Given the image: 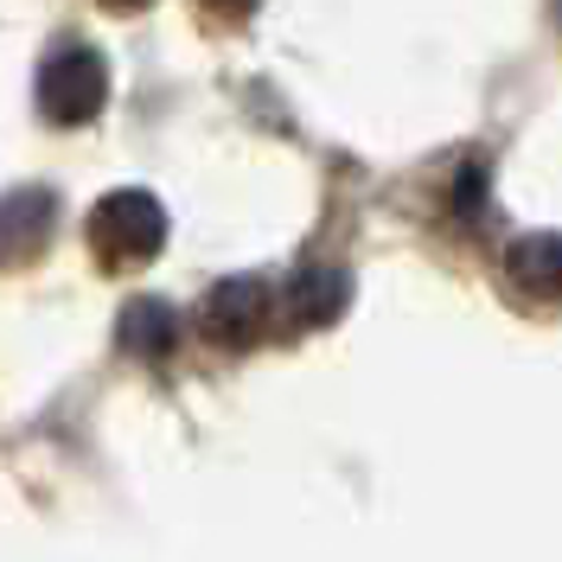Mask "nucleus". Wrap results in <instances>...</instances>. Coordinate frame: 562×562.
I'll return each mask as SVG.
<instances>
[{
	"label": "nucleus",
	"instance_id": "6",
	"mask_svg": "<svg viewBox=\"0 0 562 562\" xmlns=\"http://www.w3.org/2000/svg\"><path fill=\"white\" fill-rule=\"evenodd\" d=\"M231 7H249V0H231Z\"/></svg>",
	"mask_w": 562,
	"mask_h": 562
},
{
	"label": "nucleus",
	"instance_id": "5",
	"mask_svg": "<svg viewBox=\"0 0 562 562\" xmlns=\"http://www.w3.org/2000/svg\"><path fill=\"white\" fill-rule=\"evenodd\" d=\"M109 7H135V0H109Z\"/></svg>",
	"mask_w": 562,
	"mask_h": 562
},
{
	"label": "nucleus",
	"instance_id": "1",
	"mask_svg": "<svg viewBox=\"0 0 562 562\" xmlns=\"http://www.w3.org/2000/svg\"><path fill=\"white\" fill-rule=\"evenodd\" d=\"M160 231H167V224H160V205L140 199V192H115V199L90 217V244H97V256H103L109 269H128L140 256H154Z\"/></svg>",
	"mask_w": 562,
	"mask_h": 562
},
{
	"label": "nucleus",
	"instance_id": "4",
	"mask_svg": "<svg viewBox=\"0 0 562 562\" xmlns=\"http://www.w3.org/2000/svg\"><path fill=\"white\" fill-rule=\"evenodd\" d=\"M45 231H52V205L45 199L26 192L20 205H0V256H26Z\"/></svg>",
	"mask_w": 562,
	"mask_h": 562
},
{
	"label": "nucleus",
	"instance_id": "3",
	"mask_svg": "<svg viewBox=\"0 0 562 562\" xmlns=\"http://www.w3.org/2000/svg\"><path fill=\"white\" fill-rule=\"evenodd\" d=\"M512 281L537 301L562 294V244H518L512 249Z\"/></svg>",
	"mask_w": 562,
	"mask_h": 562
},
{
	"label": "nucleus",
	"instance_id": "2",
	"mask_svg": "<svg viewBox=\"0 0 562 562\" xmlns=\"http://www.w3.org/2000/svg\"><path fill=\"white\" fill-rule=\"evenodd\" d=\"M38 103H45L52 122H83V115H97V103H103V65H97V52L65 45L52 65L38 70Z\"/></svg>",
	"mask_w": 562,
	"mask_h": 562
}]
</instances>
